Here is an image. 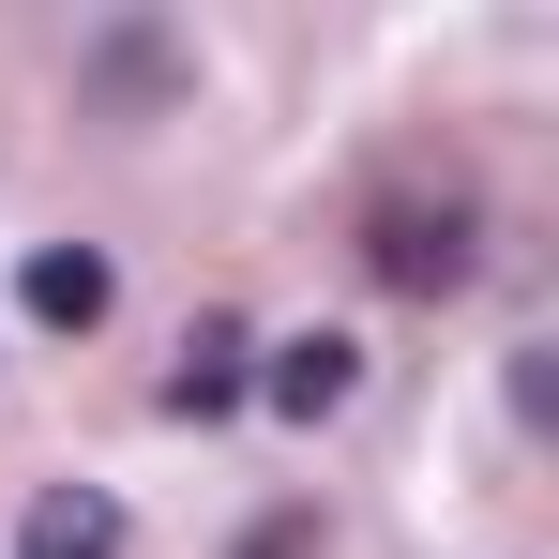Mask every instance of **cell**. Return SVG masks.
<instances>
[{
	"label": "cell",
	"instance_id": "cell-1",
	"mask_svg": "<svg viewBox=\"0 0 559 559\" xmlns=\"http://www.w3.org/2000/svg\"><path fill=\"white\" fill-rule=\"evenodd\" d=\"M364 258H378L393 302H454V287L484 273V212H468V197H378Z\"/></svg>",
	"mask_w": 559,
	"mask_h": 559
},
{
	"label": "cell",
	"instance_id": "cell-2",
	"mask_svg": "<svg viewBox=\"0 0 559 559\" xmlns=\"http://www.w3.org/2000/svg\"><path fill=\"white\" fill-rule=\"evenodd\" d=\"M242 393H258L273 424H333V408L364 393V348H348V333H287V348H273L258 378H242Z\"/></svg>",
	"mask_w": 559,
	"mask_h": 559
},
{
	"label": "cell",
	"instance_id": "cell-3",
	"mask_svg": "<svg viewBox=\"0 0 559 559\" xmlns=\"http://www.w3.org/2000/svg\"><path fill=\"white\" fill-rule=\"evenodd\" d=\"M15 559H121V499H106V484H31Z\"/></svg>",
	"mask_w": 559,
	"mask_h": 559
},
{
	"label": "cell",
	"instance_id": "cell-4",
	"mask_svg": "<svg viewBox=\"0 0 559 559\" xmlns=\"http://www.w3.org/2000/svg\"><path fill=\"white\" fill-rule=\"evenodd\" d=\"M106 287H121V273H106L92 242H46V258H31V273H15V302H31V318H46V333H92V318H106Z\"/></svg>",
	"mask_w": 559,
	"mask_h": 559
},
{
	"label": "cell",
	"instance_id": "cell-5",
	"mask_svg": "<svg viewBox=\"0 0 559 559\" xmlns=\"http://www.w3.org/2000/svg\"><path fill=\"white\" fill-rule=\"evenodd\" d=\"M242 364H258V348H242V318H197V333H182V378H167V408H182V424L242 408Z\"/></svg>",
	"mask_w": 559,
	"mask_h": 559
},
{
	"label": "cell",
	"instance_id": "cell-6",
	"mask_svg": "<svg viewBox=\"0 0 559 559\" xmlns=\"http://www.w3.org/2000/svg\"><path fill=\"white\" fill-rule=\"evenodd\" d=\"M152 92H167V46L121 31V46H106V106H152Z\"/></svg>",
	"mask_w": 559,
	"mask_h": 559
}]
</instances>
